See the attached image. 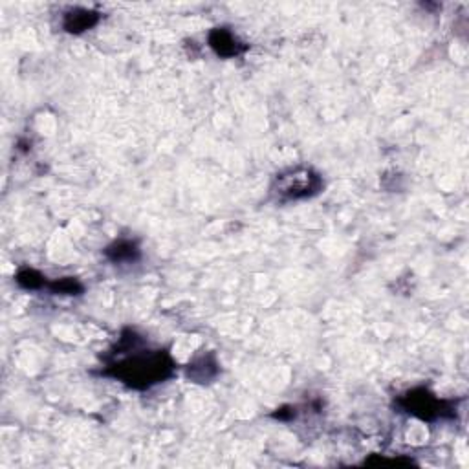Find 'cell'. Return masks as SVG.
I'll return each mask as SVG.
<instances>
[{"mask_svg": "<svg viewBox=\"0 0 469 469\" xmlns=\"http://www.w3.org/2000/svg\"><path fill=\"white\" fill-rule=\"evenodd\" d=\"M17 283L21 284V286H24V288L35 290L44 286L46 281H44L43 275H39L37 272H33V270H24V272H21L17 275Z\"/></svg>", "mask_w": 469, "mask_h": 469, "instance_id": "52a82bcc", "label": "cell"}, {"mask_svg": "<svg viewBox=\"0 0 469 469\" xmlns=\"http://www.w3.org/2000/svg\"><path fill=\"white\" fill-rule=\"evenodd\" d=\"M211 48L217 52L219 55H224V57H231V55H239L240 52H244L246 46L235 39L233 33L226 32V30H215L211 33Z\"/></svg>", "mask_w": 469, "mask_h": 469, "instance_id": "277c9868", "label": "cell"}, {"mask_svg": "<svg viewBox=\"0 0 469 469\" xmlns=\"http://www.w3.org/2000/svg\"><path fill=\"white\" fill-rule=\"evenodd\" d=\"M98 21V15H94L90 11H72L70 15H66L65 28L68 32H83V30H88V28L96 24Z\"/></svg>", "mask_w": 469, "mask_h": 469, "instance_id": "5b68a950", "label": "cell"}, {"mask_svg": "<svg viewBox=\"0 0 469 469\" xmlns=\"http://www.w3.org/2000/svg\"><path fill=\"white\" fill-rule=\"evenodd\" d=\"M400 405L404 407V411L413 413L415 416L422 418V420H435V418H442L448 415V411L444 409V404L440 400H437L431 393H427L426 389H418L413 391L407 396L400 400Z\"/></svg>", "mask_w": 469, "mask_h": 469, "instance_id": "3957f363", "label": "cell"}, {"mask_svg": "<svg viewBox=\"0 0 469 469\" xmlns=\"http://www.w3.org/2000/svg\"><path fill=\"white\" fill-rule=\"evenodd\" d=\"M54 288V294H68V295H74L76 292H81V286L76 283V281H72V279H61V281H57V283L52 286Z\"/></svg>", "mask_w": 469, "mask_h": 469, "instance_id": "ba28073f", "label": "cell"}, {"mask_svg": "<svg viewBox=\"0 0 469 469\" xmlns=\"http://www.w3.org/2000/svg\"><path fill=\"white\" fill-rule=\"evenodd\" d=\"M107 255H109L110 261L114 262L136 261L138 255H140V251H138V248L132 244V242L121 240V242H116L114 246H110L109 250H107Z\"/></svg>", "mask_w": 469, "mask_h": 469, "instance_id": "8992f818", "label": "cell"}, {"mask_svg": "<svg viewBox=\"0 0 469 469\" xmlns=\"http://www.w3.org/2000/svg\"><path fill=\"white\" fill-rule=\"evenodd\" d=\"M173 360L162 350H138L110 365L109 374L134 389H149L173 374Z\"/></svg>", "mask_w": 469, "mask_h": 469, "instance_id": "6da1fadb", "label": "cell"}, {"mask_svg": "<svg viewBox=\"0 0 469 469\" xmlns=\"http://www.w3.org/2000/svg\"><path fill=\"white\" fill-rule=\"evenodd\" d=\"M321 176L308 167H295L279 175L273 184L275 195L284 200H301L321 191Z\"/></svg>", "mask_w": 469, "mask_h": 469, "instance_id": "7a4b0ae2", "label": "cell"}]
</instances>
